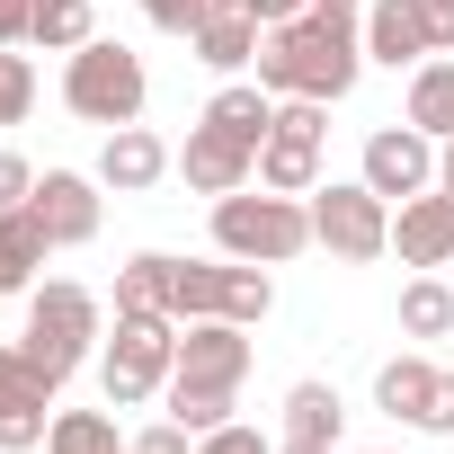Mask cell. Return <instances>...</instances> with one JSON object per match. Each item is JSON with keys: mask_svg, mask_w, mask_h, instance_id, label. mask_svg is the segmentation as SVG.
<instances>
[{"mask_svg": "<svg viewBox=\"0 0 454 454\" xmlns=\"http://www.w3.org/2000/svg\"><path fill=\"white\" fill-rule=\"evenodd\" d=\"M143 54L134 45H116V36H90L81 54H72V72H63V107L81 116V125H134L143 116Z\"/></svg>", "mask_w": 454, "mask_h": 454, "instance_id": "3", "label": "cell"}, {"mask_svg": "<svg viewBox=\"0 0 454 454\" xmlns=\"http://www.w3.org/2000/svg\"><path fill=\"white\" fill-rule=\"evenodd\" d=\"M241 374H250V339H241V321H178V365H169V383H196V392H241Z\"/></svg>", "mask_w": 454, "mask_h": 454, "instance_id": "7", "label": "cell"}, {"mask_svg": "<svg viewBox=\"0 0 454 454\" xmlns=\"http://www.w3.org/2000/svg\"><path fill=\"white\" fill-rule=\"evenodd\" d=\"M436 36H427V0H365V63H427Z\"/></svg>", "mask_w": 454, "mask_h": 454, "instance_id": "12", "label": "cell"}, {"mask_svg": "<svg viewBox=\"0 0 454 454\" xmlns=\"http://www.w3.org/2000/svg\"><path fill=\"white\" fill-rule=\"evenodd\" d=\"M268 303H277V286H268V268H250V259H232V277H223V321H268Z\"/></svg>", "mask_w": 454, "mask_h": 454, "instance_id": "26", "label": "cell"}, {"mask_svg": "<svg viewBox=\"0 0 454 454\" xmlns=\"http://www.w3.org/2000/svg\"><path fill=\"white\" fill-rule=\"evenodd\" d=\"M214 250H223V259H250V268H259V259L277 268V259L312 250V205H294V196H277V187H268V196H241V187H232V196H214Z\"/></svg>", "mask_w": 454, "mask_h": 454, "instance_id": "2", "label": "cell"}, {"mask_svg": "<svg viewBox=\"0 0 454 454\" xmlns=\"http://www.w3.org/2000/svg\"><path fill=\"white\" fill-rule=\"evenodd\" d=\"M205 125H223V134H232V143H268V125H277V98L259 90V81H232V90H214L205 98Z\"/></svg>", "mask_w": 454, "mask_h": 454, "instance_id": "17", "label": "cell"}, {"mask_svg": "<svg viewBox=\"0 0 454 454\" xmlns=\"http://www.w3.org/2000/svg\"><path fill=\"white\" fill-rule=\"evenodd\" d=\"M169 169H178V152H169L160 134H143V125H116L107 152H98V187H116V196H143V187H160Z\"/></svg>", "mask_w": 454, "mask_h": 454, "instance_id": "14", "label": "cell"}, {"mask_svg": "<svg viewBox=\"0 0 454 454\" xmlns=\"http://www.w3.org/2000/svg\"><path fill=\"white\" fill-rule=\"evenodd\" d=\"M419 427H427V436H454V374H436V392H427Z\"/></svg>", "mask_w": 454, "mask_h": 454, "instance_id": "35", "label": "cell"}, {"mask_svg": "<svg viewBox=\"0 0 454 454\" xmlns=\"http://www.w3.org/2000/svg\"><path fill=\"white\" fill-rule=\"evenodd\" d=\"M250 10H259V27H286V19H303V10H312V0H250Z\"/></svg>", "mask_w": 454, "mask_h": 454, "instance_id": "38", "label": "cell"}, {"mask_svg": "<svg viewBox=\"0 0 454 454\" xmlns=\"http://www.w3.org/2000/svg\"><path fill=\"white\" fill-rule=\"evenodd\" d=\"M27 19H36V0H0V45H27Z\"/></svg>", "mask_w": 454, "mask_h": 454, "instance_id": "36", "label": "cell"}, {"mask_svg": "<svg viewBox=\"0 0 454 454\" xmlns=\"http://www.w3.org/2000/svg\"><path fill=\"white\" fill-rule=\"evenodd\" d=\"M339 419H348V410H339L330 383H294V392H286V436H294V445H339Z\"/></svg>", "mask_w": 454, "mask_h": 454, "instance_id": "20", "label": "cell"}, {"mask_svg": "<svg viewBox=\"0 0 454 454\" xmlns=\"http://www.w3.org/2000/svg\"><path fill=\"white\" fill-rule=\"evenodd\" d=\"M98 27H90V0H36L27 19V45H54V54H81Z\"/></svg>", "mask_w": 454, "mask_h": 454, "instance_id": "23", "label": "cell"}, {"mask_svg": "<svg viewBox=\"0 0 454 454\" xmlns=\"http://www.w3.org/2000/svg\"><path fill=\"white\" fill-rule=\"evenodd\" d=\"M178 178H187L196 196H232V187H250V178H259V152H250V143H232L223 125H196V134H187V152H178Z\"/></svg>", "mask_w": 454, "mask_h": 454, "instance_id": "10", "label": "cell"}, {"mask_svg": "<svg viewBox=\"0 0 454 454\" xmlns=\"http://www.w3.org/2000/svg\"><path fill=\"white\" fill-rule=\"evenodd\" d=\"M90 339H98V294L90 286H72V277H54V286H36L27 294V356L36 365H54L63 383H72V365L90 356Z\"/></svg>", "mask_w": 454, "mask_h": 454, "instance_id": "5", "label": "cell"}, {"mask_svg": "<svg viewBox=\"0 0 454 454\" xmlns=\"http://www.w3.org/2000/svg\"><path fill=\"white\" fill-rule=\"evenodd\" d=\"M312 241L330 250V259H383L392 250V205L365 187V178H330V187H312Z\"/></svg>", "mask_w": 454, "mask_h": 454, "instance_id": "6", "label": "cell"}, {"mask_svg": "<svg viewBox=\"0 0 454 454\" xmlns=\"http://www.w3.org/2000/svg\"><path fill=\"white\" fill-rule=\"evenodd\" d=\"M169 286H178V259L169 250H143L116 268V312H169ZM178 321V312H169Z\"/></svg>", "mask_w": 454, "mask_h": 454, "instance_id": "18", "label": "cell"}, {"mask_svg": "<svg viewBox=\"0 0 454 454\" xmlns=\"http://www.w3.org/2000/svg\"><path fill=\"white\" fill-rule=\"evenodd\" d=\"M27 107H36V72H27V54L0 45V125H19Z\"/></svg>", "mask_w": 454, "mask_h": 454, "instance_id": "30", "label": "cell"}, {"mask_svg": "<svg viewBox=\"0 0 454 454\" xmlns=\"http://www.w3.org/2000/svg\"><path fill=\"white\" fill-rule=\"evenodd\" d=\"M365 72V19L356 10H303L259 36V90L268 98H348Z\"/></svg>", "mask_w": 454, "mask_h": 454, "instance_id": "1", "label": "cell"}, {"mask_svg": "<svg viewBox=\"0 0 454 454\" xmlns=\"http://www.w3.org/2000/svg\"><path fill=\"white\" fill-rule=\"evenodd\" d=\"M27 196H36V169H27L19 152H0V214H19Z\"/></svg>", "mask_w": 454, "mask_h": 454, "instance_id": "33", "label": "cell"}, {"mask_svg": "<svg viewBox=\"0 0 454 454\" xmlns=\"http://www.w3.org/2000/svg\"><path fill=\"white\" fill-rule=\"evenodd\" d=\"M223 277H232V268H214V259H178L169 312H178V321H214V312H223Z\"/></svg>", "mask_w": 454, "mask_h": 454, "instance_id": "24", "label": "cell"}, {"mask_svg": "<svg viewBox=\"0 0 454 454\" xmlns=\"http://www.w3.org/2000/svg\"><path fill=\"white\" fill-rule=\"evenodd\" d=\"M27 214L45 223L54 250H81V241L98 232V178H81V169H45L36 196H27Z\"/></svg>", "mask_w": 454, "mask_h": 454, "instance_id": "9", "label": "cell"}, {"mask_svg": "<svg viewBox=\"0 0 454 454\" xmlns=\"http://www.w3.org/2000/svg\"><path fill=\"white\" fill-rule=\"evenodd\" d=\"M410 125H419V134H436V143L454 134V63H436V54H427V63L410 72Z\"/></svg>", "mask_w": 454, "mask_h": 454, "instance_id": "21", "label": "cell"}, {"mask_svg": "<svg viewBox=\"0 0 454 454\" xmlns=\"http://www.w3.org/2000/svg\"><path fill=\"white\" fill-rule=\"evenodd\" d=\"M232 401H241V392H196V383H169V419H178V427H196V436H214L223 419H232Z\"/></svg>", "mask_w": 454, "mask_h": 454, "instance_id": "28", "label": "cell"}, {"mask_svg": "<svg viewBox=\"0 0 454 454\" xmlns=\"http://www.w3.org/2000/svg\"><path fill=\"white\" fill-rule=\"evenodd\" d=\"M277 454H330V445H294V436H286V445H277Z\"/></svg>", "mask_w": 454, "mask_h": 454, "instance_id": "40", "label": "cell"}, {"mask_svg": "<svg viewBox=\"0 0 454 454\" xmlns=\"http://www.w3.org/2000/svg\"><path fill=\"white\" fill-rule=\"evenodd\" d=\"M436 187H445V196H454V134H445V143H436Z\"/></svg>", "mask_w": 454, "mask_h": 454, "instance_id": "39", "label": "cell"}, {"mask_svg": "<svg viewBox=\"0 0 454 454\" xmlns=\"http://www.w3.org/2000/svg\"><path fill=\"white\" fill-rule=\"evenodd\" d=\"M196 454H277V445H268L259 427H241V419H223L214 436H196Z\"/></svg>", "mask_w": 454, "mask_h": 454, "instance_id": "31", "label": "cell"}, {"mask_svg": "<svg viewBox=\"0 0 454 454\" xmlns=\"http://www.w3.org/2000/svg\"><path fill=\"white\" fill-rule=\"evenodd\" d=\"M436 374H445V365H427V356H392V365L374 374V401H383L392 419H410V427H419V410H427Z\"/></svg>", "mask_w": 454, "mask_h": 454, "instance_id": "19", "label": "cell"}, {"mask_svg": "<svg viewBox=\"0 0 454 454\" xmlns=\"http://www.w3.org/2000/svg\"><path fill=\"white\" fill-rule=\"evenodd\" d=\"M312 10H365V0H312Z\"/></svg>", "mask_w": 454, "mask_h": 454, "instance_id": "41", "label": "cell"}, {"mask_svg": "<svg viewBox=\"0 0 454 454\" xmlns=\"http://www.w3.org/2000/svg\"><path fill=\"white\" fill-rule=\"evenodd\" d=\"M125 454H196V427H178V419H160V427H143Z\"/></svg>", "mask_w": 454, "mask_h": 454, "instance_id": "32", "label": "cell"}, {"mask_svg": "<svg viewBox=\"0 0 454 454\" xmlns=\"http://www.w3.org/2000/svg\"><path fill=\"white\" fill-rule=\"evenodd\" d=\"M392 250H401V268H454V196L445 187L436 196H410L392 214Z\"/></svg>", "mask_w": 454, "mask_h": 454, "instance_id": "13", "label": "cell"}, {"mask_svg": "<svg viewBox=\"0 0 454 454\" xmlns=\"http://www.w3.org/2000/svg\"><path fill=\"white\" fill-rule=\"evenodd\" d=\"M259 187H277V196H312V187H321V143L277 125V134L259 143Z\"/></svg>", "mask_w": 454, "mask_h": 454, "instance_id": "15", "label": "cell"}, {"mask_svg": "<svg viewBox=\"0 0 454 454\" xmlns=\"http://www.w3.org/2000/svg\"><path fill=\"white\" fill-rule=\"evenodd\" d=\"M45 454H125V445H116V419L107 410H63L45 427Z\"/></svg>", "mask_w": 454, "mask_h": 454, "instance_id": "25", "label": "cell"}, {"mask_svg": "<svg viewBox=\"0 0 454 454\" xmlns=\"http://www.w3.org/2000/svg\"><path fill=\"white\" fill-rule=\"evenodd\" d=\"M401 330L410 339H445L454 330V277H410L401 286Z\"/></svg>", "mask_w": 454, "mask_h": 454, "instance_id": "22", "label": "cell"}, {"mask_svg": "<svg viewBox=\"0 0 454 454\" xmlns=\"http://www.w3.org/2000/svg\"><path fill=\"white\" fill-rule=\"evenodd\" d=\"M427 178H436V134H419V125H383V134H365V187H374L383 205L427 196Z\"/></svg>", "mask_w": 454, "mask_h": 454, "instance_id": "8", "label": "cell"}, {"mask_svg": "<svg viewBox=\"0 0 454 454\" xmlns=\"http://www.w3.org/2000/svg\"><path fill=\"white\" fill-rule=\"evenodd\" d=\"M143 19H152V27H169V36H187V27L205 19V0H143Z\"/></svg>", "mask_w": 454, "mask_h": 454, "instance_id": "34", "label": "cell"}, {"mask_svg": "<svg viewBox=\"0 0 454 454\" xmlns=\"http://www.w3.org/2000/svg\"><path fill=\"white\" fill-rule=\"evenodd\" d=\"M178 365V321L169 312H116V348H107V401L143 410L152 392H169Z\"/></svg>", "mask_w": 454, "mask_h": 454, "instance_id": "4", "label": "cell"}, {"mask_svg": "<svg viewBox=\"0 0 454 454\" xmlns=\"http://www.w3.org/2000/svg\"><path fill=\"white\" fill-rule=\"evenodd\" d=\"M427 36H436V54H454V0H427Z\"/></svg>", "mask_w": 454, "mask_h": 454, "instance_id": "37", "label": "cell"}, {"mask_svg": "<svg viewBox=\"0 0 454 454\" xmlns=\"http://www.w3.org/2000/svg\"><path fill=\"white\" fill-rule=\"evenodd\" d=\"M187 45H196L205 72H241V63H259V10L250 0H205V19L187 27Z\"/></svg>", "mask_w": 454, "mask_h": 454, "instance_id": "11", "label": "cell"}, {"mask_svg": "<svg viewBox=\"0 0 454 454\" xmlns=\"http://www.w3.org/2000/svg\"><path fill=\"white\" fill-rule=\"evenodd\" d=\"M54 392H63L54 365H36L27 348H0V401H54Z\"/></svg>", "mask_w": 454, "mask_h": 454, "instance_id": "27", "label": "cell"}, {"mask_svg": "<svg viewBox=\"0 0 454 454\" xmlns=\"http://www.w3.org/2000/svg\"><path fill=\"white\" fill-rule=\"evenodd\" d=\"M45 223L19 205V214H0V294H36V268H45Z\"/></svg>", "mask_w": 454, "mask_h": 454, "instance_id": "16", "label": "cell"}, {"mask_svg": "<svg viewBox=\"0 0 454 454\" xmlns=\"http://www.w3.org/2000/svg\"><path fill=\"white\" fill-rule=\"evenodd\" d=\"M45 401H0V454H27V445H45Z\"/></svg>", "mask_w": 454, "mask_h": 454, "instance_id": "29", "label": "cell"}]
</instances>
